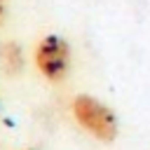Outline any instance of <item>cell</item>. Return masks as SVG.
Returning <instances> with one entry per match:
<instances>
[{
	"label": "cell",
	"instance_id": "obj_1",
	"mask_svg": "<svg viewBox=\"0 0 150 150\" xmlns=\"http://www.w3.org/2000/svg\"><path fill=\"white\" fill-rule=\"evenodd\" d=\"M70 112L77 127L101 143H112L120 134V120L115 110L91 94H77L70 103Z\"/></svg>",
	"mask_w": 150,
	"mask_h": 150
},
{
	"label": "cell",
	"instance_id": "obj_5",
	"mask_svg": "<svg viewBox=\"0 0 150 150\" xmlns=\"http://www.w3.org/2000/svg\"><path fill=\"white\" fill-rule=\"evenodd\" d=\"M26 150H35V148H26Z\"/></svg>",
	"mask_w": 150,
	"mask_h": 150
},
{
	"label": "cell",
	"instance_id": "obj_4",
	"mask_svg": "<svg viewBox=\"0 0 150 150\" xmlns=\"http://www.w3.org/2000/svg\"><path fill=\"white\" fill-rule=\"evenodd\" d=\"M7 21V0H0V28Z\"/></svg>",
	"mask_w": 150,
	"mask_h": 150
},
{
	"label": "cell",
	"instance_id": "obj_3",
	"mask_svg": "<svg viewBox=\"0 0 150 150\" xmlns=\"http://www.w3.org/2000/svg\"><path fill=\"white\" fill-rule=\"evenodd\" d=\"M26 68L23 49L16 40H0V73L7 77H19Z\"/></svg>",
	"mask_w": 150,
	"mask_h": 150
},
{
	"label": "cell",
	"instance_id": "obj_2",
	"mask_svg": "<svg viewBox=\"0 0 150 150\" xmlns=\"http://www.w3.org/2000/svg\"><path fill=\"white\" fill-rule=\"evenodd\" d=\"M33 63L47 82L52 84L63 82L70 75V66H73L70 42L59 33H47L45 38L38 40L33 49Z\"/></svg>",
	"mask_w": 150,
	"mask_h": 150
}]
</instances>
